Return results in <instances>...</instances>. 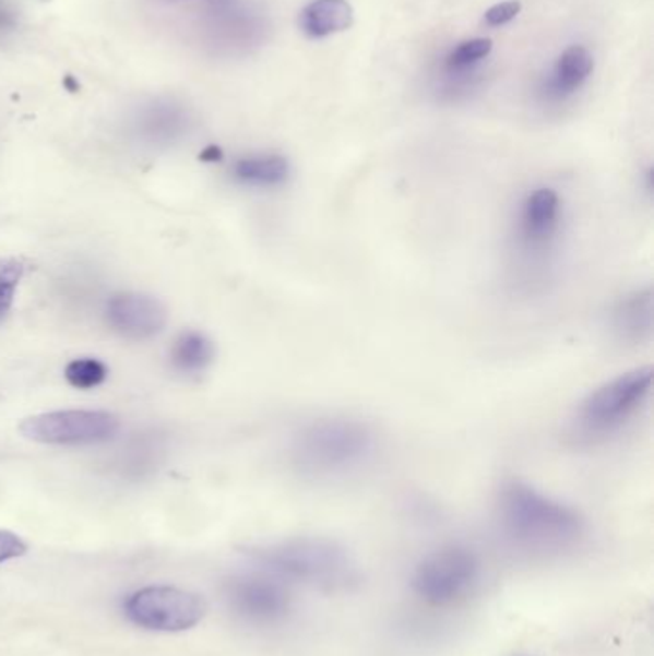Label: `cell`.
<instances>
[{
    "label": "cell",
    "mask_w": 654,
    "mask_h": 656,
    "mask_svg": "<svg viewBox=\"0 0 654 656\" xmlns=\"http://www.w3.org/2000/svg\"><path fill=\"white\" fill-rule=\"evenodd\" d=\"M63 374L70 386L78 387V390H91V387L100 386L104 380L108 379V367L95 357H80L68 363Z\"/></svg>",
    "instance_id": "cell-16"
},
{
    "label": "cell",
    "mask_w": 654,
    "mask_h": 656,
    "mask_svg": "<svg viewBox=\"0 0 654 656\" xmlns=\"http://www.w3.org/2000/svg\"><path fill=\"white\" fill-rule=\"evenodd\" d=\"M564 217V202L551 187L528 192L516 210V242L524 252H547L559 238Z\"/></svg>",
    "instance_id": "cell-9"
},
{
    "label": "cell",
    "mask_w": 654,
    "mask_h": 656,
    "mask_svg": "<svg viewBox=\"0 0 654 656\" xmlns=\"http://www.w3.org/2000/svg\"><path fill=\"white\" fill-rule=\"evenodd\" d=\"M106 321L111 331L127 341H146L164 331L166 308L146 294L123 293L106 303Z\"/></svg>",
    "instance_id": "cell-10"
},
{
    "label": "cell",
    "mask_w": 654,
    "mask_h": 656,
    "mask_svg": "<svg viewBox=\"0 0 654 656\" xmlns=\"http://www.w3.org/2000/svg\"><path fill=\"white\" fill-rule=\"evenodd\" d=\"M27 553L24 539L14 532L0 530V562L12 561Z\"/></svg>",
    "instance_id": "cell-20"
},
{
    "label": "cell",
    "mask_w": 654,
    "mask_h": 656,
    "mask_svg": "<svg viewBox=\"0 0 654 656\" xmlns=\"http://www.w3.org/2000/svg\"><path fill=\"white\" fill-rule=\"evenodd\" d=\"M22 277H24V267L17 261H9L0 265V321L9 315Z\"/></svg>",
    "instance_id": "cell-17"
},
{
    "label": "cell",
    "mask_w": 654,
    "mask_h": 656,
    "mask_svg": "<svg viewBox=\"0 0 654 656\" xmlns=\"http://www.w3.org/2000/svg\"><path fill=\"white\" fill-rule=\"evenodd\" d=\"M610 323L620 341L630 344L651 341L654 326L653 288L643 286L622 296L613 308Z\"/></svg>",
    "instance_id": "cell-11"
},
{
    "label": "cell",
    "mask_w": 654,
    "mask_h": 656,
    "mask_svg": "<svg viewBox=\"0 0 654 656\" xmlns=\"http://www.w3.org/2000/svg\"><path fill=\"white\" fill-rule=\"evenodd\" d=\"M215 356L212 341L205 334L187 331L175 341L171 348V363L177 371L194 374L204 371Z\"/></svg>",
    "instance_id": "cell-15"
},
{
    "label": "cell",
    "mask_w": 654,
    "mask_h": 656,
    "mask_svg": "<svg viewBox=\"0 0 654 656\" xmlns=\"http://www.w3.org/2000/svg\"><path fill=\"white\" fill-rule=\"evenodd\" d=\"M225 595L233 612L252 624L281 622L290 612L293 605L283 582L278 577L269 576L263 570L260 574L233 577Z\"/></svg>",
    "instance_id": "cell-8"
},
{
    "label": "cell",
    "mask_w": 654,
    "mask_h": 656,
    "mask_svg": "<svg viewBox=\"0 0 654 656\" xmlns=\"http://www.w3.org/2000/svg\"><path fill=\"white\" fill-rule=\"evenodd\" d=\"M593 56L582 45H572L560 55L557 68H555V83L552 91L557 95L574 93L575 88L582 87L593 72Z\"/></svg>",
    "instance_id": "cell-14"
},
{
    "label": "cell",
    "mask_w": 654,
    "mask_h": 656,
    "mask_svg": "<svg viewBox=\"0 0 654 656\" xmlns=\"http://www.w3.org/2000/svg\"><path fill=\"white\" fill-rule=\"evenodd\" d=\"M480 580V561L465 547H443L426 554L411 577L413 592L436 607L451 605L471 594Z\"/></svg>",
    "instance_id": "cell-5"
},
{
    "label": "cell",
    "mask_w": 654,
    "mask_h": 656,
    "mask_svg": "<svg viewBox=\"0 0 654 656\" xmlns=\"http://www.w3.org/2000/svg\"><path fill=\"white\" fill-rule=\"evenodd\" d=\"M126 615L133 624L152 632H185L202 622L205 601L171 585H148L127 597Z\"/></svg>",
    "instance_id": "cell-6"
},
{
    "label": "cell",
    "mask_w": 654,
    "mask_h": 656,
    "mask_svg": "<svg viewBox=\"0 0 654 656\" xmlns=\"http://www.w3.org/2000/svg\"><path fill=\"white\" fill-rule=\"evenodd\" d=\"M119 419L108 412H52L33 415L20 425V432L33 442L50 445L100 443L118 434Z\"/></svg>",
    "instance_id": "cell-7"
},
{
    "label": "cell",
    "mask_w": 654,
    "mask_h": 656,
    "mask_svg": "<svg viewBox=\"0 0 654 656\" xmlns=\"http://www.w3.org/2000/svg\"><path fill=\"white\" fill-rule=\"evenodd\" d=\"M354 9L347 0H313L301 10V32L309 37H329L354 25Z\"/></svg>",
    "instance_id": "cell-12"
},
{
    "label": "cell",
    "mask_w": 654,
    "mask_h": 656,
    "mask_svg": "<svg viewBox=\"0 0 654 656\" xmlns=\"http://www.w3.org/2000/svg\"><path fill=\"white\" fill-rule=\"evenodd\" d=\"M219 158H222V152H219L217 146H210V148H205L202 152V159H205V162H215V159Z\"/></svg>",
    "instance_id": "cell-21"
},
{
    "label": "cell",
    "mask_w": 654,
    "mask_h": 656,
    "mask_svg": "<svg viewBox=\"0 0 654 656\" xmlns=\"http://www.w3.org/2000/svg\"><path fill=\"white\" fill-rule=\"evenodd\" d=\"M491 48H494L491 39L465 40V43H461V45L451 52L450 58H448V63H450L451 68H465V65H471V63L478 62L481 58H486V56L491 52Z\"/></svg>",
    "instance_id": "cell-18"
},
{
    "label": "cell",
    "mask_w": 654,
    "mask_h": 656,
    "mask_svg": "<svg viewBox=\"0 0 654 656\" xmlns=\"http://www.w3.org/2000/svg\"><path fill=\"white\" fill-rule=\"evenodd\" d=\"M237 181L258 189H275L286 182L290 175V166L278 154H258L238 159L233 167Z\"/></svg>",
    "instance_id": "cell-13"
},
{
    "label": "cell",
    "mask_w": 654,
    "mask_h": 656,
    "mask_svg": "<svg viewBox=\"0 0 654 656\" xmlns=\"http://www.w3.org/2000/svg\"><path fill=\"white\" fill-rule=\"evenodd\" d=\"M522 10L521 0H504V2H499L496 7H491V9L486 10V16H484V22L489 25V27H499V25L509 24L511 20L519 16Z\"/></svg>",
    "instance_id": "cell-19"
},
{
    "label": "cell",
    "mask_w": 654,
    "mask_h": 656,
    "mask_svg": "<svg viewBox=\"0 0 654 656\" xmlns=\"http://www.w3.org/2000/svg\"><path fill=\"white\" fill-rule=\"evenodd\" d=\"M261 570L278 580L323 589L346 587L355 580V566L344 547L321 538H296L255 551Z\"/></svg>",
    "instance_id": "cell-3"
},
{
    "label": "cell",
    "mask_w": 654,
    "mask_h": 656,
    "mask_svg": "<svg viewBox=\"0 0 654 656\" xmlns=\"http://www.w3.org/2000/svg\"><path fill=\"white\" fill-rule=\"evenodd\" d=\"M653 379L651 367H638L603 382L578 405L572 419L574 434L585 442L618 434L645 407Z\"/></svg>",
    "instance_id": "cell-4"
},
{
    "label": "cell",
    "mask_w": 654,
    "mask_h": 656,
    "mask_svg": "<svg viewBox=\"0 0 654 656\" xmlns=\"http://www.w3.org/2000/svg\"><path fill=\"white\" fill-rule=\"evenodd\" d=\"M497 518L514 546L537 553L570 549L585 534L584 518L575 509L521 480H511L499 491Z\"/></svg>",
    "instance_id": "cell-1"
},
{
    "label": "cell",
    "mask_w": 654,
    "mask_h": 656,
    "mask_svg": "<svg viewBox=\"0 0 654 656\" xmlns=\"http://www.w3.org/2000/svg\"><path fill=\"white\" fill-rule=\"evenodd\" d=\"M379 451V434L367 420L329 415L309 420L294 434L290 457L301 475L336 478L369 465Z\"/></svg>",
    "instance_id": "cell-2"
}]
</instances>
